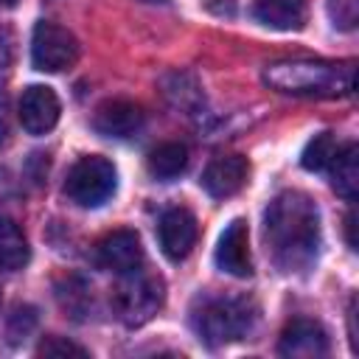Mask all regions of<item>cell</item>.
Listing matches in <instances>:
<instances>
[{"instance_id":"obj_5","label":"cell","mask_w":359,"mask_h":359,"mask_svg":"<svg viewBox=\"0 0 359 359\" xmlns=\"http://www.w3.org/2000/svg\"><path fill=\"white\" fill-rule=\"evenodd\" d=\"M118 185L115 165L101 154H87L73 163L65 180V196L79 208H98L104 205Z\"/></svg>"},{"instance_id":"obj_19","label":"cell","mask_w":359,"mask_h":359,"mask_svg":"<svg viewBox=\"0 0 359 359\" xmlns=\"http://www.w3.org/2000/svg\"><path fill=\"white\" fill-rule=\"evenodd\" d=\"M56 297H59V306H62L70 317H76V320H81V317L87 314L90 300H93L90 286H87L81 278H76V275L65 278V280L56 286Z\"/></svg>"},{"instance_id":"obj_8","label":"cell","mask_w":359,"mask_h":359,"mask_svg":"<svg viewBox=\"0 0 359 359\" xmlns=\"http://www.w3.org/2000/svg\"><path fill=\"white\" fill-rule=\"evenodd\" d=\"M328 348L331 345H328L325 328L309 317L292 320L278 339V353L289 359H320V356H328Z\"/></svg>"},{"instance_id":"obj_4","label":"cell","mask_w":359,"mask_h":359,"mask_svg":"<svg viewBox=\"0 0 359 359\" xmlns=\"http://www.w3.org/2000/svg\"><path fill=\"white\" fill-rule=\"evenodd\" d=\"M163 280L146 269H129L123 275H118V283L112 286V311L115 317L129 325V328H137L143 323H149L160 306H163Z\"/></svg>"},{"instance_id":"obj_15","label":"cell","mask_w":359,"mask_h":359,"mask_svg":"<svg viewBox=\"0 0 359 359\" xmlns=\"http://www.w3.org/2000/svg\"><path fill=\"white\" fill-rule=\"evenodd\" d=\"M28 238L14 219L0 216V272H17L28 264Z\"/></svg>"},{"instance_id":"obj_21","label":"cell","mask_w":359,"mask_h":359,"mask_svg":"<svg viewBox=\"0 0 359 359\" xmlns=\"http://www.w3.org/2000/svg\"><path fill=\"white\" fill-rule=\"evenodd\" d=\"M11 34L6 28H0V84L3 79L8 76V67H11Z\"/></svg>"},{"instance_id":"obj_3","label":"cell","mask_w":359,"mask_h":359,"mask_svg":"<svg viewBox=\"0 0 359 359\" xmlns=\"http://www.w3.org/2000/svg\"><path fill=\"white\" fill-rule=\"evenodd\" d=\"M255 306L247 297H205L194 314V328L199 339L210 348L244 339L255 325Z\"/></svg>"},{"instance_id":"obj_1","label":"cell","mask_w":359,"mask_h":359,"mask_svg":"<svg viewBox=\"0 0 359 359\" xmlns=\"http://www.w3.org/2000/svg\"><path fill=\"white\" fill-rule=\"evenodd\" d=\"M266 250L278 269L306 272L320 252V210L303 191L278 194L264 213Z\"/></svg>"},{"instance_id":"obj_6","label":"cell","mask_w":359,"mask_h":359,"mask_svg":"<svg viewBox=\"0 0 359 359\" xmlns=\"http://www.w3.org/2000/svg\"><path fill=\"white\" fill-rule=\"evenodd\" d=\"M79 59V42L76 36L50 22V20H39L34 25V34H31V62L36 70L42 73H59V70H67L73 67Z\"/></svg>"},{"instance_id":"obj_14","label":"cell","mask_w":359,"mask_h":359,"mask_svg":"<svg viewBox=\"0 0 359 359\" xmlns=\"http://www.w3.org/2000/svg\"><path fill=\"white\" fill-rule=\"evenodd\" d=\"M258 22L278 31H297L306 22V0H252Z\"/></svg>"},{"instance_id":"obj_9","label":"cell","mask_w":359,"mask_h":359,"mask_svg":"<svg viewBox=\"0 0 359 359\" xmlns=\"http://www.w3.org/2000/svg\"><path fill=\"white\" fill-rule=\"evenodd\" d=\"M196 236H199V227H196V219L188 208H168L157 222L160 250L171 261L188 258V252L196 244Z\"/></svg>"},{"instance_id":"obj_20","label":"cell","mask_w":359,"mask_h":359,"mask_svg":"<svg viewBox=\"0 0 359 359\" xmlns=\"http://www.w3.org/2000/svg\"><path fill=\"white\" fill-rule=\"evenodd\" d=\"M39 356H87V351L65 337H45L36 348Z\"/></svg>"},{"instance_id":"obj_13","label":"cell","mask_w":359,"mask_h":359,"mask_svg":"<svg viewBox=\"0 0 359 359\" xmlns=\"http://www.w3.org/2000/svg\"><path fill=\"white\" fill-rule=\"evenodd\" d=\"M250 165L241 154H227V157H216L205 174H202V188L213 196V199H227L233 194H238L247 182Z\"/></svg>"},{"instance_id":"obj_10","label":"cell","mask_w":359,"mask_h":359,"mask_svg":"<svg viewBox=\"0 0 359 359\" xmlns=\"http://www.w3.org/2000/svg\"><path fill=\"white\" fill-rule=\"evenodd\" d=\"M95 264L115 275L143 266V244L135 230H112L95 244Z\"/></svg>"},{"instance_id":"obj_24","label":"cell","mask_w":359,"mask_h":359,"mask_svg":"<svg viewBox=\"0 0 359 359\" xmlns=\"http://www.w3.org/2000/svg\"><path fill=\"white\" fill-rule=\"evenodd\" d=\"M17 0H0V8H11Z\"/></svg>"},{"instance_id":"obj_11","label":"cell","mask_w":359,"mask_h":359,"mask_svg":"<svg viewBox=\"0 0 359 359\" xmlns=\"http://www.w3.org/2000/svg\"><path fill=\"white\" fill-rule=\"evenodd\" d=\"M216 266L227 275L236 278H247L252 275V255H250V233H247V222L244 219H233L227 224V230L222 233L219 244H216Z\"/></svg>"},{"instance_id":"obj_2","label":"cell","mask_w":359,"mask_h":359,"mask_svg":"<svg viewBox=\"0 0 359 359\" xmlns=\"http://www.w3.org/2000/svg\"><path fill=\"white\" fill-rule=\"evenodd\" d=\"M264 81L289 95H320L337 98L353 93L356 67L353 62H325V59H280L266 65Z\"/></svg>"},{"instance_id":"obj_22","label":"cell","mask_w":359,"mask_h":359,"mask_svg":"<svg viewBox=\"0 0 359 359\" xmlns=\"http://www.w3.org/2000/svg\"><path fill=\"white\" fill-rule=\"evenodd\" d=\"M6 135H8V95L0 84V143H6Z\"/></svg>"},{"instance_id":"obj_25","label":"cell","mask_w":359,"mask_h":359,"mask_svg":"<svg viewBox=\"0 0 359 359\" xmlns=\"http://www.w3.org/2000/svg\"><path fill=\"white\" fill-rule=\"evenodd\" d=\"M143 3H165V0H143Z\"/></svg>"},{"instance_id":"obj_12","label":"cell","mask_w":359,"mask_h":359,"mask_svg":"<svg viewBox=\"0 0 359 359\" xmlns=\"http://www.w3.org/2000/svg\"><path fill=\"white\" fill-rule=\"evenodd\" d=\"M93 126L98 135L104 137H132L135 132H140L143 126V109L126 98H112V101H104L95 115H93Z\"/></svg>"},{"instance_id":"obj_17","label":"cell","mask_w":359,"mask_h":359,"mask_svg":"<svg viewBox=\"0 0 359 359\" xmlns=\"http://www.w3.org/2000/svg\"><path fill=\"white\" fill-rule=\"evenodd\" d=\"M146 165H149V174L151 177H157V180H174L188 165V149L182 143H160L157 149H151Z\"/></svg>"},{"instance_id":"obj_7","label":"cell","mask_w":359,"mask_h":359,"mask_svg":"<svg viewBox=\"0 0 359 359\" xmlns=\"http://www.w3.org/2000/svg\"><path fill=\"white\" fill-rule=\"evenodd\" d=\"M62 112V104L56 98V93L45 84H31L22 90L20 95V107H17V118L22 123V129L28 135H45L56 126Z\"/></svg>"},{"instance_id":"obj_16","label":"cell","mask_w":359,"mask_h":359,"mask_svg":"<svg viewBox=\"0 0 359 359\" xmlns=\"http://www.w3.org/2000/svg\"><path fill=\"white\" fill-rule=\"evenodd\" d=\"M331 185L342 199H348V202L356 199V188H359V149H356V143H348L337 151V157L331 163Z\"/></svg>"},{"instance_id":"obj_23","label":"cell","mask_w":359,"mask_h":359,"mask_svg":"<svg viewBox=\"0 0 359 359\" xmlns=\"http://www.w3.org/2000/svg\"><path fill=\"white\" fill-rule=\"evenodd\" d=\"M345 233H348V244H351V250H356V238H353V213L345 216Z\"/></svg>"},{"instance_id":"obj_18","label":"cell","mask_w":359,"mask_h":359,"mask_svg":"<svg viewBox=\"0 0 359 359\" xmlns=\"http://www.w3.org/2000/svg\"><path fill=\"white\" fill-rule=\"evenodd\" d=\"M337 151H339L337 137L331 132H320L306 143V149L300 154V163H303L306 171H325V168H331Z\"/></svg>"}]
</instances>
